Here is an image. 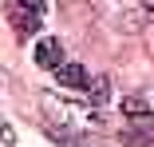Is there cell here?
Masks as SVG:
<instances>
[{"instance_id": "2", "label": "cell", "mask_w": 154, "mask_h": 147, "mask_svg": "<svg viewBox=\"0 0 154 147\" xmlns=\"http://www.w3.org/2000/svg\"><path fill=\"white\" fill-rule=\"evenodd\" d=\"M40 12H44V4H24V8H12V24H16V32H20V36L36 32Z\"/></svg>"}, {"instance_id": "5", "label": "cell", "mask_w": 154, "mask_h": 147, "mask_svg": "<svg viewBox=\"0 0 154 147\" xmlns=\"http://www.w3.org/2000/svg\"><path fill=\"white\" fill-rule=\"evenodd\" d=\"M107 92H111V83H107V76H99L95 83H91V103L103 107V103H107Z\"/></svg>"}, {"instance_id": "4", "label": "cell", "mask_w": 154, "mask_h": 147, "mask_svg": "<svg viewBox=\"0 0 154 147\" xmlns=\"http://www.w3.org/2000/svg\"><path fill=\"white\" fill-rule=\"evenodd\" d=\"M122 115H131V119H146V100H142V96H127Z\"/></svg>"}, {"instance_id": "6", "label": "cell", "mask_w": 154, "mask_h": 147, "mask_svg": "<svg viewBox=\"0 0 154 147\" xmlns=\"http://www.w3.org/2000/svg\"><path fill=\"white\" fill-rule=\"evenodd\" d=\"M150 135H154V127H150V123H146V127H142V131H127V135H122V139H127V143H131V147H138V143H142V139H146V143H150Z\"/></svg>"}, {"instance_id": "3", "label": "cell", "mask_w": 154, "mask_h": 147, "mask_svg": "<svg viewBox=\"0 0 154 147\" xmlns=\"http://www.w3.org/2000/svg\"><path fill=\"white\" fill-rule=\"evenodd\" d=\"M59 83H63V87H87L91 76H87L83 64H63V68H59Z\"/></svg>"}, {"instance_id": "1", "label": "cell", "mask_w": 154, "mask_h": 147, "mask_svg": "<svg viewBox=\"0 0 154 147\" xmlns=\"http://www.w3.org/2000/svg\"><path fill=\"white\" fill-rule=\"evenodd\" d=\"M36 64L40 68H63V44L59 40H40L36 44Z\"/></svg>"}]
</instances>
